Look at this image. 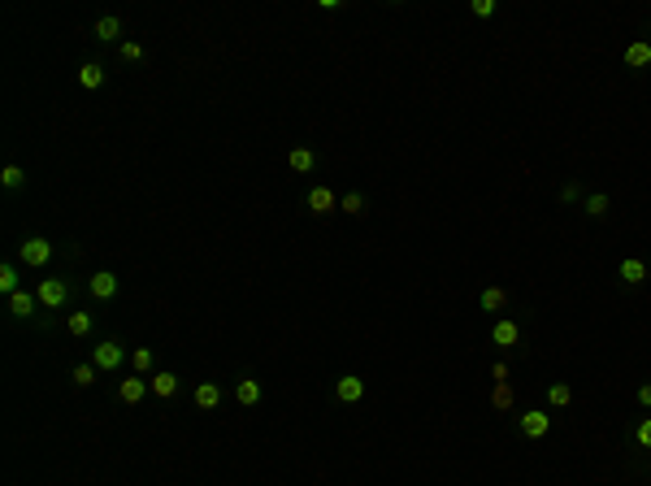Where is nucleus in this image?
Returning a JSON list of instances; mask_svg holds the SVG:
<instances>
[{
    "label": "nucleus",
    "mask_w": 651,
    "mask_h": 486,
    "mask_svg": "<svg viewBox=\"0 0 651 486\" xmlns=\"http://www.w3.org/2000/svg\"><path fill=\"white\" fill-rule=\"evenodd\" d=\"M35 295H39V304H48V308H61V304L70 300V287H66L61 278H44Z\"/></svg>",
    "instance_id": "obj_1"
},
{
    "label": "nucleus",
    "mask_w": 651,
    "mask_h": 486,
    "mask_svg": "<svg viewBox=\"0 0 651 486\" xmlns=\"http://www.w3.org/2000/svg\"><path fill=\"white\" fill-rule=\"evenodd\" d=\"M304 208L321 218V213H335V208H339V200H335V191H330V187H313V191L304 196Z\"/></svg>",
    "instance_id": "obj_2"
},
{
    "label": "nucleus",
    "mask_w": 651,
    "mask_h": 486,
    "mask_svg": "<svg viewBox=\"0 0 651 486\" xmlns=\"http://www.w3.org/2000/svg\"><path fill=\"white\" fill-rule=\"evenodd\" d=\"M122 360H126V348H122V343H113V339L100 343V348H96V356H91V365H96V369H118Z\"/></svg>",
    "instance_id": "obj_3"
},
{
    "label": "nucleus",
    "mask_w": 651,
    "mask_h": 486,
    "mask_svg": "<svg viewBox=\"0 0 651 486\" xmlns=\"http://www.w3.org/2000/svg\"><path fill=\"white\" fill-rule=\"evenodd\" d=\"M22 260H26V265H35V269H39V265H48V260H52V243H48V239H39V235H31V239L22 243Z\"/></svg>",
    "instance_id": "obj_4"
},
{
    "label": "nucleus",
    "mask_w": 651,
    "mask_h": 486,
    "mask_svg": "<svg viewBox=\"0 0 651 486\" xmlns=\"http://www.w3.org/2000/svg\"><path fill=\"white\" fill-rule=\"evenodd\" d=\"M521 430H525L530 439H542V435L552 430V417L542 412V408H530V412H521Z\"/></svg>",
    "instance_id": "obj_5"
},
{
    "label": "nucleus",
    "mask_w": 651,
    "mask_h": 486,
    "mask_svg": "<svg viewBox=\"0 0 651 486\" xmlns=\"http://www.w3.org/2000/svg\"><path fill=\"white\" fill-rule=\"evenodd\" d=\"M335 395H339V404H356V400L365 395V383H360L356 373H343L339 383H335Z\"/></svg>",
    "instance_id": "obj_6"
},
{
    "label": "nucleus",
    "mask_w": 651,
    "mask_h": 486,
    "mask_svg": "<svg viewBox=\"0 0 651 486\" xmlns=\"http://www.w3.org/2000/svg\"><path fill=\"white\" fill-rule=\"evenodd\" d=\"M87 291L96 295V300H108V295H113L118 291V274H108V269H100V274L87 283Z\"/></svg>",
    "instance_id": "obj_7"
},
{
    "label": "nucleus",
    "mask_w": 651,
    "mask_h": 486,
    "mask_svg": "<svg viewBox=\"0 0 651 486\" xmlns=\"http://www.w3.org/2000/svg\"><path fill=\"white\" fill-rule=\"evenodd\" d=\"M625 66H630V70L651 66V44H647V39H634V44L625 48Z\"/></svg>",
    "instance_id": "obj_8"
},
{
    "label": "nucleus",
    "mask_w": 651,
    "mask_h": 486,
    "mask_svg": "<svg viewBox=\"0 0 651 486\" xmlns=\"http://www.w3.org/2000/svg\"><path fill=\"white\" fill-rule=\"evenodd\" d=\"M148 387H152V391H156L161 400H170V395L178 391V378H174L170 369H161V373H152V378H148Z\"/></svg>",
    "instance_id": "obj_9"
},
{
    "label": "nucleus",
    "mask_w": 651,
    "mask_h": 486,
    "mask_svg": "<svg viewBox=\"0 0 651 486\" xmlns=\"http://www.w3.org/2000/svg\"><path fill=\"white\" fill-rule=\"evenodd\" d=\"M148 391H152V387L143 383V378H126V383H118V395H122L126 404H139V400H143Z\"/></svg>",
    "instance_id": "obj_10"
},
{
    "label": "nucleus",
    "mask_w": 651,
    "mask_h": 486,
    "mask_svg": "<svg viewBox=\"0 0 651 486\" xmlns=\"http://www.w3.org/2000/svg\"><path fill=\"white\" fill-rule=\"evenodd\" d=\"M235 400H239L243 408H252V404L261 400V383H256V378H239V383H235Z\"/></svg>",
    "instance_id": "obj_11"
},
{
    "label": "nucleus",
    "mask_w": 651,
    "mask_h": 486,
    "mask_svg": "<svg viewBox=\"0 0 651 486\" xmlns=\"http://www.w3.org/2000/svg\"><path fill=\"white\" fill-rule=\"evenodd\" d=\"M617 274H621V283H630V287H638V283L647 278V265H642L638 256H630V260H621V269H617Z\"/></svg>",
    "instance_id": "obj_12"
},
{
    "label": "nucleus",
    "mask_w": 651,
    "mask_h": 486,
    "mask_svg": "<svg viewBox=\"0 0 651 486\" xmlns=\"http://www.w3.org/2000/svg\"><path fill=\"white\" fill-rule=\"evenodd\" d=\"M478 304H482V313H500V308L508 304V291H504V287H486V291L478 295Z\"/></svg>",
    "instance_id": "obj_13"
},
{
    "label": "nucleus",
    "mask_w": 651,
    "mask_h": 486,
    "mask_svg": "<svg viewBox=\"0 0 651 486\" xmlns=\"http://www.w3.org/2000/svg\"><path fill=\"white\" fill-rule=\"evenodd\" d=\"M35 304H39V295H31V291H14V295H9V313H14V317H31Z\"/></svg>",
    "instance_id": "obj_14"
},
{
    "label": "nucleus",
    "mask_w": 651,
    "mask_h": 486,
    "mask_svg": "<svg viewBox=\"0 0 651 486\" xmlns=\"http://www.w3.org/2000/svg\"><path fill=\"white\" fill-rule=\"evenodd\" d=\"M222 404V387L217 383H200L196 387V408H217Z\"/></svg>",
    "instance_id": "obj_15"
},
{
    "label": "nucleus",
    "mask_w": 651,
    "mask_h": 486,
    "mask_svg": "<svg viewBox=\"0 0 651 486\" xmlns=\"http://www.w3.org/2000/svg\"><path fill=\"white\" fill-rule=\"evenodd\" d=\"M491 339H495L500 348H513V343L521 339V330H517V321H495V330H491Z\"/></svg>",
    "instance_id": "obj_16"
},
{
    "label": "nucleus",
    "mask_w": 651,
    "mask_h": 486,
    "mask_svg": "<svg viewBox=\"0 0 651 486\" xmlns=\"http://www.w3.org/2000/svg\"><path fill=\"white\" fill-rule=\"evenodd\" d=\"M118 35H122V22H118L113 14H108V18H100V22H96V39H104V44H113Z\"/></svg>",
    "instance_id": "obj_17"
},
{
    "label": "nucleus",
    "mask_w": 651,
    "mask_h": 486,
    "mask_svg": "<svg viewBox=\"0 0 651 486\" xmlns=\"http://www.w3.org/2000/svg\"><path fill=\"white\" fill-rule=\"evenodd\" d=\"M547 404H552V408H565V404H573V391H569V383H552V387H547Z\"/></svg>",
    "instance_id": "obj_18"
},
{
    "label": "nucleus",
    "mask_w": 651,
    "mask_h": 486,
    "mask_svg": "<svg viewBox=\"0 0 651 486\" xmlns=\"http://www.w3.org/2000/svg\"><path fill=\"white\" fill-rule=\"evenodd\" d=\"M313 166H317V156H313L308 148H296V152H291V170H296V174H308Z\"/></svg>",
    "instance_id": "obj_19"
},
{
    "label": "nucleus",
    "mask_w": 651,
    "mask_h": 486,
    "mask_svg": "<svg viewBox=\"0 0 651 486\" xmlns=\"http://www.w3.org/2000/svg\"><path fill=\"white\" fill-rule=\"evenodd\" d=\"M582 213H586V218H604V213H608V196H604V191H595V196L582 204Z\"/></svg>",
    "instance_id": "obj_20"
},
{
    "label": "nucleus",
    "mask_w": 651,
    "mask_h": 486,
    "mask_svg": "<svg viewBox=\"0 0 651 486\" xmlns=\"http://www.w3.org/2000/svg\"><path fill=\"white\" fill-rule=\"evenodd\" d=\"M0 183H5L9 191H18V187L26 183V170H22V166H5V170H0Z\"/></svg>",
    "instance_id": "obj_21"
},
{
    "label": "nucleus",
    "mask_w": 651,
    "mask_h": 486,
    "mask_svg": "<svg viewBox=\"0 0 651 486\" xmlns=\"http://www.w3.org/2000/svg\"><path fill=\"white\" fill-rule=\"evenodd\" d=\"M339 208L348 213V218H356V213H365V196H360V191H348V196L339 200Z\"/></svg>",
    "instance_id": "obj_22"
},
{
    "label": "nucleus",
    "mask_w": 651,
    "mask_h": 486,
    "mask_svg": "<svg viewBox=\"0 0 651 486\" xmlns=\"http://www.w3.org/2000/svg\"><path fill=\"white\" fill-rule=\"evenodd\" d=\"M79 83H83V87H100V83H104V70H100V66H79Z\"/></svg>",
    "instance_id": "obj_23"
},
{
    "label": "nucleus",
    "mask_w": 651,
    "mask_h": 486,
    "mask_svg": "<svg viewBox=\"0 0 651 486\" xmlns=\"http://www.w3.org/2000/svg\"><path fill=\"white\" fill-rule=\"evenodd\" d=\"M70 335H91V313H70Z\"/></svg>",
    "instance_id": "obj_24"
},
{
    "label": "nucleus",
    "mask_w": 651,
    "mask_h": 486,
    "mask_svg": "<svg viewBox=\"0 0 651 486\" xmlns=\"http://www.w3.org/2000/svg\"><path fill=\"white\" fill-rule=\"evenodd\" d=\"M0 291H5V295L18 291V269L14 265H0Z\"/></svg>",
    "instance_id": "obj_25"
},
{
    "label": "nucleus",
    "mask_w": 651,
    "mask_h": 486,
    "mask_svg": "<svg viewBox=\"0 0 651 486\" xmlns=\"http://www.w3.org/2000/svg\"><path fill=\"white\" fill-rule=\"evenodd\" d=\"M70 383H74V387H91V383H96V365H79V369L70 373Z\"/></svg>",
    "instance_id": "obj_26"
},
{
    "label": "nucleus",
    "mask_w": 651,
    "mask_h": 486,
    "mask_svg": "<svg viewBox=\"0 0 651 486\" xmlns=\"http://www.w3.org/2000/svg\"><path fill=\"white\" fill-rule=\"evenodd\" d=\"M491 404H495V408H513V387H508V383H495Z\"/></svg>",
    "instance_id": "obj_27"
},
{
    "label": "nucleus",
    "mask_w": 651,
    "mask_h": 486,
    "mask_svg": "<svg viewBox=\"0 0 651 486\" xmlns=\"http://www.w3.org/2000/svg\"><path fill=\"white\" fill-rule=\"evenodd\" d=\"M131 365H135L139 373H148V369H152V352H148V348H135V352H131Z\"/></svg>",
    "instance_id": "obj_28"
},
{
    "label": "nucleus",
    "mask_w": 651,
    "mask_h": 486,
    "mask_svg": "<svg viewBox=\"0 0 651 486\" xmlns=\"http://www.w3.org/2000/svg\"><path fill=\"white\" fill-rule=\"evenodd\" d=\"M634 439H638V447H651V417H647V421H638Z\"/></svg>",
    "instance_id": "obj_29"
},
{
    "label": "nucleus",
    "mask_w": 651,
    "mask_h": 486,
    "mask_svg": "<svg viewBox=\"0 0 651 486\" xmlns=\"http://www.w3.org/2000/svg\"><path fill=\"white\" fill-rule=\"evenodd\" d=\"M469 9H473V18H491V14H495V0H473Z\"/></svg>",
    "instance_id": "obj_30"
},
{
    "label": "nucleus",
    "mask_w": 651,
    "mask_h": 486,
    "mask_svg": "<svg viewBox=\"0 0 651 486\" xmlns=\"http://www.w3.org/2000/svg\"><path fill=\"white\" fill-rule=\"evenodd\" d=\"M122 57H126V61H143V48H139L135 39H126V44H122Z\"/></svg>",
    "instance_id": "obj_31"
},
{
    "label": "nucleus",
    "mask_w": 651,
    "mask_h": 486,
    "mask_svg": "<svg viewBox=\"0 0 651 486\" xmlns=\"http://www.w3.org/2000/svg\"><path fill=\"white\" fill-rule=\"evenodd\" d=\"M491 378H495V383H508V365L495 360V365H491Z\"/></svg>",
    "instance_id": "obj_32"
},
{
    "label": "nucleus",
    "mask_w": 651,
    "mask_h": 486,
    "mask_svg": "<svg viewBox=\"0 0 651 486\" xmlns=\"http://www.w3.org/2000/svg\"><path fill=\"white\" fill-rule=\"evenodd\" d=\"M638 404H642V408H651V383H642V387H638Z\"/></svg>",
    "instance_id": "obj_33"
}]
</instances>
